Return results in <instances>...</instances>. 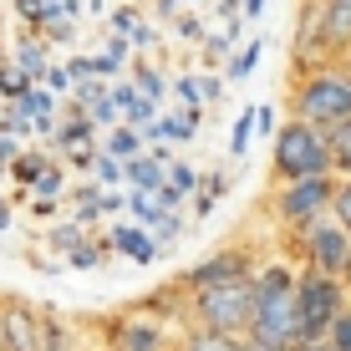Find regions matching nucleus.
Returning a JSON list of instances; mask_svg holds the SVG:
<instances>
[{"label": "nucleus", "mask_w": 351, "mask_h": 351, "mask_svg": "<svg viewBox=\"0 0 351 351\" xmlns=\"http://www.w3.org/2000/svg\"><path fill=\"white\" fill-rule=\"evenodd\" d=\"M26 193H31V199H46V204H62V193H66V163H51Z\"/></svg>", "instance_id": "nucleus-22"}, {"label": "nucleus", "mask_w": 351, "mask_h": 351, "mask_svg": "<svg viewBox=\"0 0 351 351\" xmlns=\"http://www.w3.org/2000/svg\"><path fill=\"white\" fill-rule=\"evenodd\" d=\"M41 351H82L77 346V326H71L62 311H46V336H41Z\"/></svg>", "instance_id": "nucleus-18"}, {"label": "nucleus", "mask_w": 351, "mask_h": 351, "mask_svg": "<svg viewBox=\"0 0 351 351\" xmlns=\"http://www.w3.org/2000/svg\"><path fill=\"white\" fill-rule=\"evenodd\" d=\"M51 163H56V158H51L46 148H21V158L10 163V178H16L21 189H31V184H36V178H41Z\"/></svg>", "instance_id": "nucleus-19"}, {"label": "nucleus", "mask_w": 351, "mask_h": 351, "mask_svg": "<svg viewBox=\"0 0 351 351\" xmlns=\"http://www.w3.org/2000/svg\"><path fill=\"white\" fill-rule=\"evenodd\" d=\"M168 184V163L158 153H138V158L128 163V189L132 193H158Z\"/></svg>", "instance_id": "nucleus-14"}, {"label": "nucleus", "mask_w": 351, "mask_h": 351, "mask_svg": "<svg viewBox=\"0 0 351 351\" xmlns=\"http://www.w3.org/2000/svg\"><path fill=\"white\" fill-rule=\"evenodd\" d=\"M255 132L275 143V132H280V123H275V107H255Z\"/></svg>", "instance_id": "nucleus-37"}, {"label": "nucleus", "mask_w": 351, "mask_h": 351, "mask_svg": "<svg viewBox=\"0 0 351 351\" xmlns=\"http://www.w3.org/2000/svg\"><path fill=\"white\" fill-rule=\"evenodd\" d=\"M290 250H295L300 270L336 275V280H341V270H346V260H351V234L331 219V214H326V219L295 229V234H290Z\"/></svg>", "instance_id": "nucleus-8"}, {"label": "nucleus", "mask_w": 351, "mask_h": 351, "mask_svg": "<svg viewBox=\"0 0 351 351\" xmlns=\"http://www.w3.org/2000/svg\"><path fill=\"white\" fill-rule=\"evenodd\" d=\"M178 326H168L163 316H153V311H143V306H128V311H117V316H107L102 321V341L107 351H173L178 346Z\"/></svg>", "instance_id": "nucleus-7"}, {"label": "nucleus", "mask_w": 351, "mask_h": 351, "mask_svg": "<svg viewBox=\"0 0 351 351\" xmlns=\"http://www.w3.org/2000/svg\"><path fill=\"white\" fill-rule=\"evenodd\" d=\"M107 26H112V36H132V31L143 26V10L138 5H117L112 16H107Z\"/></svg>", "instance_id": "nucleus-33"}, {"label": "nucleus", "mask_w": 351, "mask_h": 351, "mask_svg": "<svg viewBox=\"0 0 351 351\" xmlns=\"http://www.w3.org/2000/svg\"><path fill=\"white\" fill-rule=\"evenodd\" d=\"M41 336H46V306L5 295V351H41Z\"/></svg>", "instance_id": "nucleus-10"}, {"label": "nucleus", "mask_w": 351, "mask_h": 351, "mask_svg": "<svg viewBox=\"0 0 351 351\" xmlns=\"http://www.w3.org/2000/svg\"><path fill=\"white\" fill-rule=\"evenodd\" d=\"M341 5H351V0H341Z\"/></svg>", "instance_id": "nucleus-54"}, {"label": "nucleus", "mask_w": 351, "mask_h": 351, "mask_svg": "<svg viewBox=\"0 0 351 351\" xmlns=\"http://www.w3.org/2000/svg\"><path fill=\"white\" fill-rule=\"evenodd\" d=\"M245 341H234V336H214V331H199V326H189L184 336H178L173 351H239Z\"/></svg>", "instance_id": "nucleus-20"}, {"label": "nucleus", "mask_w": 351, "mask_h": 351, "mask_svg": "<svg viewBox=\"0 0 351 351\" xmlns=\"http://www.w3.org/2000/svg\"><path fill=\"white\" fill-rule=\"evenodd\" d=\"M0 351H5V295H0Z\"/></svg>", "instance_id": "nucleus-49"}, {"label": "nucleus", "mask_w": 351, "mask_h": 351, "mask_svg": "<svg viewBox=\"0 0 351 351\" xmlns=\"http://www.w3.org/2000/svg\"><path fill=\"white\" fill-rule=\"evenodd\" d=\"M102 153H107V158H117V163H132V158H138V153H148V143H143V132H138V128L117 123L112 132H107Z\"/></svg>", "instance_id": "nucleus-16"}, {"label": "nucleus", "mask_w": 351, "mask_h": 351, "mask_svg": "<svg viewBox=\"0 0 351 351\" xmlns=\"http://www.w3.org/2000/svg\"><path fill=\"white\" fill-rule=\"evenodd\" d=\"M102 56H112V62L123 66L128 56H132V41H128V36H107V51H102Z\"/></svg>", "instance_id": "nucleus-39"}, {"label": "nucleus", "mask_w": 351, "mask_h": 351, "mask_svg": "<svg viewBox=\"0 0 351 351\" xmlns=\"http://www.w3.org/2000/svg\"><path fill=\"white\" fill-rule=\"evenodd\" d=\"M184 41H193V36H204V26H199V16H178V26H173Z\"/></svg>", "instance_id": "nucleus-44"}, {"label": "nucleus", "mask_w": 351, "mask_h": 351, "mask_svg": "<svg viewBox=\"0 0 351 351\" xmlns=\"http://www.w3.org/2000/svg\"><path fill=\"white\" fill-rule=\"evenodd\" d=\"M204 56H209V62H224L229 56V36H209V41H204Z\"/></svg>", "instance_id": "nucleus-41"}, {"label": "nucleus", "mask_w": 351, "mask_h": 351, "mask_svg": "<svg viewBox=\"0 0 351 351\" xmlns=\"http://www.w3.org/2000/svg\"><path fill=\"white\" fill-rule=\"evenodd\" d=\"M189 316L199 331L214 336H250V316H255V280H229V285H209L199 295H189Z\"/></svg>", "instance_id": "nucleus-4"}, {"label": "nucleus", "mask_w": 351, "mask_h": 351, "mask_svg": "<svg viewBox=\"0 0 351 351\" xmlns=\"http://www.w3.org/2000/svg\"><path fill=\"white\" fill-rule=\"evenodd\" d=\"M346 66H351V56H346Z\"/></svg>", "instance_id": "nucleus-55"}, {"label": "nucleus", "mask_w": 351, "mask_h": 351, "mask_svg": "<svg viewBox=\"0 0 351 351\" xmlns=\"http://www.w3.org/2000/svg\"><path fill=\"white\" fill-rule=\"evenodd\" d=\"M97 199H102L97 184H77V189H71V204H77V209H82V204H97Z\"/></svg>", "instance_id": "nucleus-42"}, {"label": "nucleus", "mask_w": 351, "mask_h": 351, "mask_svg": "<svg viewBox=\"0 0 351 351\" xmlns=\"http://www.w3.org/2000/svg\"><path fill=\"white\" fill-rule=\"evenodd\" d=\"M112 107H117V117H123L128 128H148L153 117H158V107L148 102V97H143L138 87H132V82H112Z\"/></svg>", "instance_id": "nucleus-12"}, {"label": "nucleus", "mask_w": 351, "mask_h": 351, "mask_svg": "<svg viewBox=\"0 0 351 351\" xmlns=\"http://www.w3.org/2000/svg\"><path fill=\"white\" fill-rule=\"evenodd\" d=\"M36 5H56V0H36Z\"/></svg>", "instance_id": "nucleus-53"}, {"label": "nucleus", "mask_w": 351, "mask_h": 351, "mask_svg": "<svg viewBox=\"0 0 351 351\" xmlns=\"http://www.w3.org/2000/svg\"><path fill=\"white\" fill-rule=\"evenodd\" d=\"M71 31H77V21H56V26H46V41H71Z\"/></svg>", "instance_id": "nucleus-43"}, {"label": "nucleus", "mask_w": 351, "mask_h": 351, "mask_svg": "<svg viewBox=\"0 0 351 351\" xmlns=\"http://www.w3.org/2000/svg\"><path fill=\"white\" fill-rule=\"evenodd\" d=\"M87 351H107V346H102V341H97V346H87Z\"/></svg>", "instance_id": "nucleus-52"}, {"label": "nucleus", "mask_w": 351, "mask_h": 351, "mask_svg": "<svg viewBox=\"0 0 351 351\" xmlns=\"http://www.w3.org/2000/svg\"><path fill=\"white\" fill-rule=\"evenodd\" d=\"M128 41H132V51H148V46H158V26H153V21H143Z\"/></svg>", "instance_id": "nucleus-38"}, {"label": "nucleus", "mask_w": 351, "mask_h": 351, "mask_svg": "<svg viewBox=\"0 0 351 351\" xmlns=\"http://www.w3.org/2000/svg\"><path fill=\"white\" fill-rule=\"evenodd\" d=\"M168 184H173L178 193H184V199H193V193H199V184H204V173H199L193 163L173 158V163H168Z\"/></svg>", "instance_id": "nucleus-28"}, {"label": "nucleus", "mask_w": 351, "mask_h": 351, "mask_svg": "<svg viewBox=\"0 0 351 351\" xmlns=\"http://www.w3.org/2000/svg\"><path fill=\"white\" fill-rule=\"evenodd\" d=\"M92 184H97V189H128V163H117V158H107V153H97Z\"/></svg>", "instance_id": "nucleus-26"}, {"label": "nucleus", "mask_w": 351, "mask_h": 351, "mask_svg": "<svg viewBox=\"0 0 351 351\" xmlns=\"http://www.w3.org/2000/svg\"><path fill=\"white\" fill-rule=\"evenodd\" d=\"M295 306H300V341H326L331 326L351 311V295L336 275L300 270L295 275Z\"/></svg>", "instance_id": "nucleus-5"}, {"label": "nucleus", "mask_w": 351, "mask_h": 351, "mask_svg": "<svg viewBox=\"0 0 351 351\" xmlns=\"http://www.w3.org/2000/svg\"><path fill=\"white\" fill-rule=\"evenodd\" d=\"M0 229H10V204L0 199Z\"/></svg>", "instance_id": "nucleus-50"}, {"label": "nucleus", "mask_w": 351, "mask_h": 351, "mask_svg": "<svg viewBox=\"0 0 351 351\" xmlns=\"http://www.w3.org/2000/svg\"><path fill=\"white\" fill-rule=\"evenodd\" d=\"M128 214H132V224H143V229H153L163 219L158 199H153V193H132V189H128Z\"/></svg>", "instance_id": "nucleus-27"}, {"label": "nucleus", "mask_w": 351, "mask_h": 351, "mask_svg": "<svg viewBox=\"0 0 351 351\" xmlns=\"http://www.w3.org/2000/svg\"><path fill=\"white\" fill-rule=\"evenodd\" d=\"M229 193V173H204V184H199V193L189 199V209H193V219H209L214 214V204H219Z\"/></svg>", "instance_id": "nucleus-17"}, {"label": "nucleus", "mask_w": 351, "mask_h": 351, "mask_svg": "<svg viewBox=\"0 0 351 351\" xmlns=\"http://www.w3.org/2000/svg\"><path fill=\"white\" fill-rule=\"evenodd\" d=\"M326 143H331V168H336V178H351V117L326 132Z\"/></svg>", "instance_id": "nucleus-21"}, {"label": "nucleus", "mask_w": 351, "mask_h": 351, "mask_svg": "<svg viewBox=\"0 0 351 351\" xmlns=\"http://www.w3.org/2000/svg\"><path fill=\"white\" fill-rule=\"evenodd\" d=\"M107 250L112 255H123L132 265H153L158 260V245H153V234L143 224H132V219H117L112 229H107Z\"/></svg>", "instance_id": "nucleus-11"}, {"label": "nucleus", "mask_w": 351, "mask_h": 351, "mask_svg": "<svg viewBox=\"0 0 351 351\" xmlns=\"http://www.w3.org/2000/svg\"><path fill=\"white\" fill-rule=\"evenodd\" d=\"M16 71H21L26 82H36V87L46 82V71H51V56H46V46L36 41V36H26V41L16 46Z\"/></svg>", "instance_id": "nucleus-15"}, {"label": "nucleus", "mask_w": 351, "mask_h": 351, "mask_svg": "<svg viewBox=\"0 0 351 351\" xmlns=\"http://www.w3.org/2000/svg\"><path fill=\"white\" fill-rule=\"evenodd\" d=\"M290 351H331L326 341H300V346H290Z\"/></svg>", "instance_id": "nucleus-48"}, {"label": "nucleus", "mask_w": 351, "mask_h": 351, "mask_svg": "<svg viewBox=\"0 0 351 351\" xmlns=\"http://www.w3.org/2000/svg\"><path fill=\"white\" fill-rule=\"evenodd\" d=\"M148 234H153V245H158V255H168V250L178 245V234H184V214H163Z\"/></svg>", "instance_id": "nucleus-29"}, {"label": "nucleus", "mask_w": 351, "mask_h": 351, "mask_svg": "<svg viewBox=\"0 0 351 351\" xmlns=\"http://www.w3.org/2000/svg\"><path fill=\"white\" fill-rule=\"evenodd\" d=\"M331 219L351 234V178H336V199H331Z\"/></svg>", "instance_id": "nucleus-31"}, {"label": "nucleus", "mask_w": 351, "mask_h": 351, "mask_svg": "<svg viewBox=\"0 0 351 351\" xmlns=\"http://www.w3.org/2000/svg\"><path fill=\"white\" fill-rule=\"evenodd\" d=\"M82 245H87V229H82V224L51 229V250H62V255H71V250H82Z\"/></svg>", "instance_id": "nucleus-32"}, {"label": "nucleus", "mask_w": 351, "mask_h": 351, "mask_svg": "<svg viewBox=\"0 0 351 351\" xmlns=\"http://www.w3.org/2000/svg\"><path fill=\"white\" fill-rule=\"evenodd\" d=\"M92 117L82 112V107H66V117L56 123V132H51V143H46V153H71V148H87L92 143Z\"/></svg>", "instance_id": "nucleus-13"}, {"label": "nucleus", "mask_w": 351, "mask_h": 351, "mask_svg": "<svg viewBox=\"0 0 351 351\" xmlns=\"http://www.w3.org/2000/svg\"><path fill=\"white\" fill-rule=\"evenodd\" d=\"M265 5H270V0H245V10H239V16H245V21H260Z\"/></svg>", "instance_id": "nucleus-45"}, {"label": "nucleus", "mask_w": 351, "mask_h": 351, "mask_svg": "<svg viewBox=\"0 0 351 351\" xmlns=\"http://www.w3.org/2000/svg\"><path fill=\"white\" fill-rule=\"evenodd\" d=\"M295 265L265 260L255 275V316H250V336L260 351H290L300 346V306H295Z\"/></svg>", "instance_id": "nucleus-1"}, {"label": "nucleus", "mask_w": 351, "mask_h": 351, "mask_svg": "<svg viewBox=\"0 0 351 351\" xmlns=\"http://www.w3.org/2000/svg\"><path fill=\"white\" fill-rule=\"evenodd\" d=\"M260 56H265V41H245V51H234V56H229V66H224V82H245L250 71L260 66Z\"/></svg>", "instance_id": "nucleus-25"}, {"label": "nucleus", "mask_w": 351, "mask_h": 351, "mask_svg": "<svg viewBox=\"0 0 351 351\" xmlns=\"http://www.w3.org/2000/svg\"><path fill=\"white\" fill-rule=\"evenodd\" d=\"M250 138H255V107H245V112L234 117V128H229V158H234V163H245Z\"/></svg>", "instance_id": "nucleus-24"}, {"label": "nucleus", "mask_w": 351, "mask_h": 351, "mask_svg": "<svg viewBox=\"0 0 351 351\" xmlns=\"http://www.w3.org/2000/svg\"><path fill=\"white\" fill-rule=\"evenodd\" d=\"M173 92L184 97L189 107H204V97H199V77H173Z\"/></svg>", "instance_id": "nucleus-36"}, {"label": "nucleus", "mask_w": 351, "mask_h": 351, "mask_svg": "<svg viewBox=\"0 0 351 351\" xmlns=\"http://www.w3.org/2000/svg\"><path fill=\"white\" fill-rule=\"evenodd\" d=\"M132 87H138L143 97H148L153 107H158L163 97H168V82H163V71H158V66H148V62H138V66H132Z\"/></svg>", "instance_id": "nucleus-23"}, {"label": "nucleus", "mask_w": 351, "mask_h": 351, "mask_svg": "<svg viewBox=\"0 0 351 351\" xmlns=\"http://www.w3.org/2000/svg\"><path fill=\"white\" fill-rule=\"evenodd\" d=\"M341 285H346V295H351V260H346V270H341Z\"/></svg>", "instance_id": "nucleus-51"}, {"label": "nucleus", "mask_w": 351, "mask_h": 351, "mask_svg": "<svg viewBox=\"0 0 351 351\" xmlns=\"http://www.w3.org/2000/svg\"><path fill=\"white\" fill-rule=\"evenodd\" d=\"M331 199H336V178H300V184H275L270 199H265V209H270V219L285 229V234H295V229L316 224L331 214Z\"/></svg>", "instance_id": "nucleus-6"}, {"label": "nucleus", "mask_w": 351, "mask_h": 351, "mask_svg": "<svg viewBox=\"0 0 351 351\" xmlns=\"http://www.w3.org/2000/svg\"><path fill=\"white\" fill-rule=\"evenodd\" d=\"M107 255H112V250H107V239H87L82 250H71V255H66V265H71V270H97Z\"/></svg>", "instance_id": "nucleus-30"}, {"label": "nucleus", "mask_w": 351, "mask_h": 351, "mask_svg": "<svg viewBox=\"0 0 351 351\" xmlns=\"http://www.w3.org/2000/svg\"><path fill=\"white\" fill-rule=\"evenodd\" d=\"M326 346H331V351H351V311H346V316H341V321L331 326V336H326Z\"/></svg>", "instance_id": "nucleus-34"}, {"label": "nucleus", "mask_w": 351, "mask_h": 351, "mask_svg": "<svg viewBox=\"0 0 351 351\" xmlns=\"http://www.w3.org/2000/svg\"><path fill=\"white\" fill-rule=\"evenodd\" d=\"M260 275V255L250 245H224V250H214L209 260H199V265H189L184 275H178V290L184 295H199V290H209V285H229V280H255Z\"/></svg>", "instance_id": "nucleus-9"}, {"label": "nucleus", "mask_w": 351, "mask_h": 351, "mask_svg": "<svg viewBox=\"0 0 351 351\" xmlns=\"http://www.w3.org/2000/svg\"><path fill=\"white\" fill-rule=\"evenodd\" d=\"M270 168H275V184H300V178H336L331 168V143H326L321 128L311 123H280L270 143Z\"/></svg>", "instance_id": "nucleus-3"}, {"label": "nucleus", "mask_w": 351, "mask_h": 351, "mask_svg": "<svg viewBox=\"0 0 351 351\" xmlns=\"http://www.w3.org/2000/svg\"><path fill=\"white\" fill-rule=\"evenodd\" d=\"M290 117L321 128V132H331L336 123H346V117H351V66L346 62H326V66L295 71Z\"/></svg>", "instance_id": "nucleus-2"}, {"label": "nucleus", "mask_w": 351, "mask_h": 351, "mask_svg": "<svg viewBox=\"0 0 351 351\" xmlns=\"http://www.w3.org/2000/svg\"><path fill=\"white\" fill-rule=\"evenodd\" d=\"M31 214H36V219H51V214H56V204H46V199H31Z\"/></svg>", "instance_id": "nucleus-46"}, {"label": "nucleus", "mask_w": 351, "mask_h": 351, "mask_svg": "<svg viewBox=\"0 0 351 351\" xmlns=\"http://www.w3.org/2000/svg\"><path fill=\"white\" fill-rule=\"evenodd\" d=\"M173 10H178V0H158V21H173Z\"/></svg>", "instance_id": "nucleus-47"}, {"label": "nucleus", "mask_w": 351, "mask_h": 351, "mask_svg": "<svg viewBox=\"0 0 351 351\" xmlns=\"http://www.w3.org/2000/svg\"><path fill=\"white\" fill-rule=\"evenodd\" d=\"M41 87L51 92V97H66V92H71V71H66V66H51V71H46V82H41Z\"/></svg>", "instance_id": "nucleus-35"}, {"label": "nucleus", "mask_w": 351, "mask_h": 351, "mask_svg": "<svg viewBox=\"0 0 351 351\" xmlns=\"http://www.w3.org/2000/svg\"><path fill=\"white\" fill-rule=\"evenodd\" d=\"M199 97L204 102H219L224 97V77H199Z\"/></svg>", "instance_id": "nucleus-40"}]
</instances>
